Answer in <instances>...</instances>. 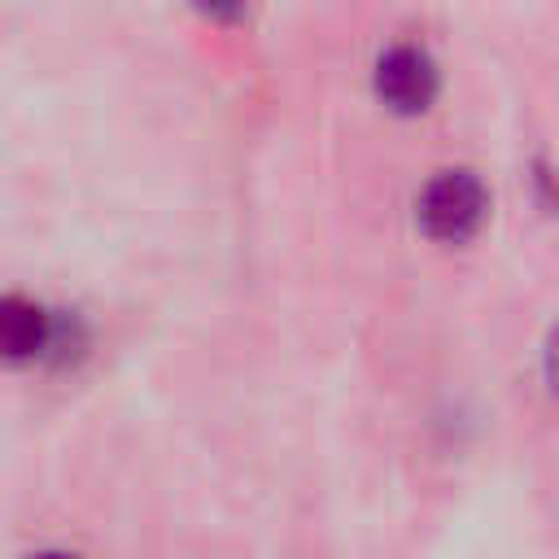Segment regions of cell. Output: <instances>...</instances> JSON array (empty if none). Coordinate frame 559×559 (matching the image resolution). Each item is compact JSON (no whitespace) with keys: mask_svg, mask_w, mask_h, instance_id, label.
Masks as SVG:
<instances>
[{"mask_svg":"<svg viewBox=\"0 0 559 559\" xmlns=\"http://www.w3.org/2000/svg\"><path fill=\"white\" fill-rule=\"evenodd\" d=\"M52 341V319L39 301L22 297V293H4L0 297V358L22 362L44 354Z\"/></svg>","mask_w":559,"mask_h":559,"instance_id":"obj_3","label":"cell"},{"mask_svg":"<svg viewBox=\"0 0 559 559\" xmlns=\"http://www.w3.org/2000/svg\"><path fill=\"white\" fill-rule=\"evenodd\" d=\"M441 87L437 61L419 44H393L376 61V92L397 114H424Z\"/></svg>","mask_w":559,"mask_h":559,"instance_id":"obj_2","label":"cell"},{"mask_svg":"<svg viewBox=\"0 0 559 559\" xmlns=\"http://www.w3.org/2000/svg\"><path fill=\"white\" fill-rule=\"evenodd\" d=\"M415 210H419V227H424L432 240L459 245V240H467V236L485 223L489 192H485V183H480L472 170H437V175L424 183Z\"/></svg>","mask_w":559,"mask_h":559,"instance_id":"obj_1","label":"cell"},{"mask_svg":"<svg viewBox=\"0 0 559 559\" xmlns=\"http://www.w3.org/2000/svg\"><path fill=\"white\" fill-rule=\"evenodd\" d=\"M31 559H79L74 550H39V555H31Z\"/></svg>","mask_w":559,"mask_h":559,"instance_id":"obj_5","label":"cell"},{"mask_svg":"<svg viewBox=\"0 0 559 559\" xmlns=\"http://www.w3.org/2000/svg\"><path fill=\"white\" fill-rule=\"evenodd\" d=\"M546 376H550V389L559 393V328L550 332V345H546Z\"/></svg>","mask_w":559,"mask_h":559,"instance_id":"obj_4","label":"cell"}]
</instances>
